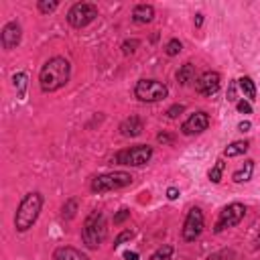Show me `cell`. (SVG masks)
<instances>
[{
    "label": "cell",
    "mask_w": 260,
    "mask_h": 260,
    "mask_svg": "<svg viewBox=\"0 0 260 260\" xmlns=\"http://www.w3.org/2000/svg\"><path fill=\"white\" fill-rule=\"evenodd\" d=\"M71 78V63L65 57H51L39 71V86L45 94L57 91L67 86Z\"/></svg>",
    "instance_id": "cell-1"
},
{
    "label": "cell",
    "mask_w": 260,
    "mask_h": 260,
    "mask_svg": "<svg viewBox=\"0 0 260 260\" xmlns=\"http://www.w3.org/2000/svg\"><path fill=\"white\" fill-rule=\"evenodd\" d=\"M43 195L39 191H30L27 193L19 207H17V213H14V230L17 232H29L33 228L41 216V209H43Z\"/></svg>",
    "instance_id": "cell-2"
},
{
    "label": "cell",
    "mask_w": 260,
    "mask_h": 260,
    "mask_svg": "<svg viewBox=\"0 0 260 260\" xmlns=\"http://www.w3.org/2000/svg\"><path fill=\"white\" fill-rule=\"evenodd\" d=\"M108 236V224H106V216L104 211L94 209L89 211V216L84 220V228H82V240L87 248L96 250L100 248V244Z\"/></svg>",
    "instance_id": "cell-3"
},
{
    "label": "cell",
    "mask_w": 260,
    "mask_h": 260,
    "mask_svg": "<svg viewBox=\"0 0 260 260\" xmlns=\"http://www.w3.org/2000/svg\"><path fill=\"white\" fill-rule=\"evenodd\" d=\"M132 175L126 171H112V173H104L91 179L89 189L94 193H106V191H114V189H122L128 187L132 183Z\"/></svg>",
    "instance_id": "cell-4"
},
{
    "label": "cell",
    "mask_w": 260,
    "mask_h": 260,
    "mask_svg": "<svg viewBox=\"0 0 260 260\" xmlns=\"http://www.w3.org/2000/svg\"><path fill=\"white\" fill-rule=\"evenodd\" d=\"M167 96H169V87L159 80H139L134 86V98L146 104L161 102Z\"/></svg>",
    "instance_id": "cell-5"
},
{
    "label": "cell",
    "mask_w": 260,
    "mask_h": 260,
    "mask_svg": "<svg viewBox=\"0 0 260 260\" xmlns=\"http://www.w3.org/2000/svg\"><path fill=\"white\" fill-rule=\"evenodd\" d=\"M152 159V146L150 144H136L116 152L114 163L124 167H143Z\"/></svg>",
    "instance_id": "cell-6"
},
{
    "label": "cell",
    "mask_w": 260,
    "mask_h": 260,
    "mask_svg": "<svg viewBox=\"0 0 260 260\" xmlns=\"http://www.w3.org/2000/svg\"><path fill=\"white\" fill-rule=\"evenodd\" d=\"M98 19V6L91 2H78L67 12V23L73 29H84Z\"/></svg>",
    "instance_id": "cell-7"
},
{
    "label": "cell",
    "mask_w": 260,
    "mask_h": 260,
    "mask_svg": "<svg viewBox=\"0 0 260 260\" xmlns=\"http://www.w3.org/2000/svg\"><path fill=\"white\" fill-rule=\"evenodd\" d=\"M244 216H246V207H244L242 203H230V205H226L220 211V218H218L216 226H213V232L222 234L224 230H228V228L238 226L244 220Z\"/></svg>",
    "instance_id": "cell-8"
},
{
    "label": "cell",
    "mask_w": 260,
    "mask_h": 260,
    "mask_svg": "<svg viewBox=\"0 0 260 260\" xmlns=\"http://www.w3.org/2000/svg\"><path fill=\"white\" fill-rule=\"evenodd\" d=\"M203 226H205V218H203V211L200 207H191L185 222H183V240L185 242H195L197 238L202 236L203 232Z\"/></svg>",
    "instance_id": "cell-9"
},
{
    "label": "cell",
    "mask_w": 260,
    "mask_h": 260,
    "mask_svg": "<svg viewBox=\"0 0 260 260\" xmlns=\"http://www.w3.org/2000/svg\"><path fill=\"white\" fill-rule=\"evenodd\" d=\"M209 128V114L200 110V112H195L191 114L185 122L181 124V132L185 134V136H193V134H202Z\"/></svg>",
    "instance_id": "cell-10"
},
{
    "label": "cell",
    "mask_w": 260,
    "mask_h": 260,
    "mask_svg": "<svg viewBox=\"0 0 260 260\" xmlns=\"http://www.w3.org/2000/svg\"><path fill=\"white\" fill-rule=\"evenodd\" d=\"M21 39H23V29L14 21L6 23L2 27V30H0V43H2V49H6V51L17 49L21 45Z\"/></svg>",
    "instance_id": "cell-11"
},
{
    "label": "cell",
    "mask_w": 260,
    "mask_h": 260,
    "mask_svg": "<svg viewBox=\"0 0 260 260\" xmlns=\"http://www.w3.org/2000/svg\"><path fill=\"white\" fill-rule=\"evenodd\" d=\"M220 73L218 71H205L195 80V91L202 96H213L220 89Z\"/></svg>",
    "instance_id": "cell-12"
},
{
    "label": "cell",
    "mask_w": 260,
    "mask_h": 260,
    "mask_svg": "<svg viewBox=\"0 0 260 260\" xmlns=\"http://www.w3.org/2000/svg\"><path fill=\"white\" fill-rule=\"evenodd\" d=\"M143 130H144V124L139 116H130L120 124V134L126 136V139H134V136L143 134Z\"/></svg>",
    "instance_id": "cell-13"
},
{
    "label": "cell",
    "mask_w": 260,
    "mask_h": 260,
    "mask_svg": "<svg viewBox=\"0 0 260 260\" xmlns=\"http://www.w3.org/2000/svg\"><path fill=\"white\" fill-rule=\"evenodd\" d=\"M155 19V6L152 4H136L132 8V21L136 25H146Z\"/></svg>",
    "instance_id": "cell-14"
},
{
    "label": "cell",
    "mask_w": 260,
    "mask_h": 260,
    "mask_svg": "<svg viewBox=\"0 0 260 260\" xmlns=\"http://www.w3.org/2000/svg\"><path fill=\"white\" fill-rule=\"evenodd\" d=\"M53 260H89V258L73 246H59L53 252Z\"/></svg>",
    "instance_id": "cell-15"
},
{
    "label": "cell",
    "mask_w": 260,
    "mask_h": 260,
    "mask_svg": "<svg viewBox=\"0 0 260 260\" xmlns=\"http://www.w3.org/2000/svg\"><path fill=\"white\" fill-rule=\"evenodd\" d=\"M177 82L181 86H189L191 82L195 84V65L193 63H183L179 69H177Z\"/></svg>",
    "instance_id": "cell-16"
},
{
    "label": "cell",
    "mask_w": 260,
    "mask_h": 260,
    "mask_svg": "<svg viewBox=\"0 0 260 260\" xmlns=\"http://www.w3.org/2000/svg\"><path fill=\"white\" fill-rule=\"evenodd\" d=\"M250 148V143L248 141H234L232 144H228L226 150H224V155L226 157H242V155H246Z\"/></svg>",
    "instance_id": "cell-17"
},
{
    "label": "cell",
    "mask_w": 260,
    "mask_h": 260,
    "mask_svg": "<svg viewBox=\"0 0 260 260\" xmlns=\"http://www.w3.org/2000/svg\"><path fill=\"white\" fill-rule=\"evenodd\" d=\"M252 173H254V161H246L242 169H238L234 173V183H246V181H250Z\"/></svg>",
    "instance_id": "cell-18"
},
{
    "label": "cell",
    "mask_w": 260,
    "mask_h": 260,
    "mask_svg": "<svg viewBox=\"0 0 260 260\" xmlns=\"http://www.w3.org/2000/svg\"><path fill=\"white\" fill-rule=\"evenodd\" d=\"M29 75L25 73V71H19V73H14L12 75V84H14V87H17V96L23 100L25 98V94H27V86H29Z\"/></svg>",
    "instance_id": "cell-19"
},
{
    "label": "cell",
    "mask_w": 260,
    "mask_h": 260,
    "mask_svg": "<svg viewBox=\"0 0 260 260\" xmlns=\"http://www.w3.org/2000/svg\"><path fill=\"white\" fill-rule=\"evenodd\" d=\"M238 86H240V89H242V94L246 96L250 102L256 100V86H254V82H252L250 78H240V80H238Z\"/></svg>",
    "instance_id": "cell-20"
},
{
    "label": "cell",
    "mask_w": 260,
    "mask_h": 260,
    "mask_svg": "<svg viewBox=\"0 0 260 260\" xmlns=\"http://www.w3.org/2000/svg\"><path fill=\"white\" fill-rule=\"evenodd\" d=\"M173 252H175V248L171 246V244H165V246H161L159 250L152 252L146 260H171L173 258Z\"/></svg>",
    "instance_id": "cell-21"
},
{
    "label": "cell",
    "mask_w": 260,
    "mask_h": 260,
    "mask_svg": "<svg viewBox=\"0 0 260 260\" xmlns=\"http://www.w3.org/2000/svg\"><path fill=\"white\" fill-rule=\"evenodd\" d=\"M224 167H226V163L222 161V159H218L216 161V165L209 169V173H207V177H209V181L211 183H220L222 181V175H224Z\"/></svg>",
    "instance_id": "cell-22"
},
{
    "label": "cell",
    "mask_w": 260,
    "mask_h": 260,
    "mask_svg": "<svg viewBox=\"0 0 260 260\" xmlns=\"http://www.w3.org/2000/svg\"><path fill=\"white\" fill-rule=\"evenodd\" d=\"M205 260H238V254L232 248H224V250H218V252L209 254Z\"/></svg>",
    "instance_id": "cell-23"
},
{
    "label": "cell",
    "mask_w": 260,
    "mask_h": 260,
    "mask_svg": "<svg viewBox=\"0 0 260 260\" xmlns=\"http://www.w3.org/2000/svg\"><path fill=\"white\" fill-rule=\"evenodd\" d=\"M183 51V43L179 41V39H171L169 43L165 45V53L169 55V57H175V55H179Z\"/></svg>",
    "instance_id": "cell-24"
},
{
    "label": "cell",
    "mask_w": 260,
    "mask_h": 260,
    "mask_svg": "<svg viewBox=\"0 0 260 260\" xmlns=\"http://www.w3.org/2000/svg\"><path fill=\"white\" fill-rule=\"evenodd\" d=\"M57 6H59L57 0H39L37 2V8H39L41 14H49V12L57 10Z\"/></svg>",
    "instance_id": "cell-25"
},
{
    "label": "cell",
    "mask_w": 260,
    "mask_h": 260,
    "mask_svg": "<svg viewBox=\"0 0 260 260\" xmlns=\"http://www.w3.org/2000/svg\"><path fill=\"white\" fill-rule=\"evenodd\" d=\"M75 213H78V200H67L63 205V218L71 220V218H75Z\"/></svg>",
    "instance_id": "cell-26"
},
{
    "label": "cell",
    "mask_w": 260,
    "mask_h": 260,
    "mask_svg": "<svg viewBox=\"0 0 260 260\" xmlns=\"http://www.w3.org/2000/svg\"><path fill=\"white\" fill-rule=\"evenodd\" d=\"M139 45H141L139 39H126L124 43H122V53H124V55H132L136 49H139Z\"/></svg>",
    "instance_id": "cell-27"
},
{
    "label": "cell",
    "mask_w": 260,
    "mask_h": 260,
    "mask_svg": "<svg viewBox=\"0 0 260 260\" xmlns=\"http://www.w3.org/2000/svg\"><path fill=\"white\" fill-rule=\"evenodd\" d=\"M132 238H134V232H132V230H124V232H120V234L116 236V240H114V248L122 246L124 242H130Z\"/></svg>",
    "instance_id": "cell-28"
},
{
    "label": "cell",
    "mask_w": 260,
    "mask_h": 260,
    "mask_svg": "<svg viewBox=\"0 0 260 260\" xmlns=\"http://www.w3.org/2000/svg\"><path fill=\"white\" fill-rule=\"evenodd\" d=\"M128 218H130V209L122 207V209L116 213V216H114V224H116V226H120V224H124Z\"/></svg>",
    "instance_id": "cell-29"
},
{
    "label": "cell",
    "mask_w": 260,
    "mask_h": 260,
    "mask_svg": "<svg viewBox=\"0 0 260 260\" xmlns=\"http://www.w3.org/2000/svg\"><path fill=\"white\" fill-rule=\"evenodd\" d=\"M183 112H185V106H183V104H175V106H171V108L167 110V118H177Z\"/></svg>",
    "instance_id": "cell-30"
},
{
    "label": "cell",
    "mask_w": 260,
    "mask_h": 260,
    "mask_svg": "<svg viewBox=\"0 0 260 260\" xmlns=\"http://www.w3.org/2000/svg\"><path fill=\"white\" fill-rule=\"evenodd\" d=\"M236 108H238V112H242V114H252V106H250V102L238 100V102H236Z\"/></svg>",
    "instance_id": "cell-31"
},
{
    "label": "cell",
    "mask_w": 260,
    "mask_h": 260,
    "mask_svg": "<svg viewBox=\"0 0 260 260\" xmlns=\"http://www.w3.org/2000/svg\"><path fill=\"white\" fill-rule=\"evenodd\" d=\"M157 141H159L161 144H173V141H175V136H171V134H167V132H161V134L157 136Z\"/></svg>",
    "instance_id": "cell-32"
},
{
    "label": "cell",
    "mask_w": 260,
    "mask_h": 260,
    "mask_svg": "<svg viewBox=\"0 0 260 260\" xmlns=\"http://www.w3.org/2000/svg\"><path fill=\"white\" fill-rule=\"evenodd\" d=\"M167 197H169L171 202H175L177 197H179V189L177 187H169V189H167Z\"/></svg>",
    "instance_id": "cell-33"
},
{
    "label": "cell",
    "mask_w": 260,
    "mask_h": 260,
    "mask_svg": "<svg viewBox=\"0 0 260 260\" xmlns=\"http://www.w3.org/2000/svg\"><path fill=\"white\" fill-rule=\"evenodd\" d=\"M250 128H252V124H250L248 120H244V122H240V124H238V130H240V132H248Z\"/></svg>",
    "instance_id": "cell-34"
},
{
    "label": "cell",
    "mask_w": 260,
    "mask_h": 260,
    "mask_svg": "<svg viewBox=\"0 0 260 260\" xmlns=\"http://www.w3.org/2000/svg\"><path fill=\"white\" fill-rule=\"evenodd\" d=\"M193 25H195V29H202V25H203V14H202V12H197V14H195Z\"/></svg>",
    "instance_id": "cell-35"
},
{
    "label": "cell",
    "mask_w": 260,
    "mask_h": 260,
    "mask_svg": "<svg viewBox=\"0 0 260 260\" xmlns=\"http://www.w3.org/2000/svg\"><path fill=\"white\" fill-rule=\"evenodd\" d=\"M228 100H236V84H230V91H228Z\"/></svg>",
    "instance_id": "cell-36"
},
{
    "label": "cell",
    "mask_w": 260,
    "mask_h": 260,
    "mask_svg": "<svg viewBox=\"0 0 260 260\" xmlns=\"http://www.w3.org/2000/svg\"><path fill=\"white\" fill-rule=\"evenodd\" d=\"M124 260H139V254H136V252H124Z\"/></svg>",
    "instance_id": "cell-37"
},
{
    "label": "cell",
    "mask_w": 260,
    "mask_h": 260,
    "mask_svg": "<svg viewBox=\"0 0 260 260\" xmlns=\"http://www.w3.org/2000/svg\"><path fill=\"white\" fill-rule=\"evenodd\" d=\"M254 248H256V250H260V232L256 234V240H254Z\"/></svg>",
    "instance_id": "cell-38"
}]
</instances>
